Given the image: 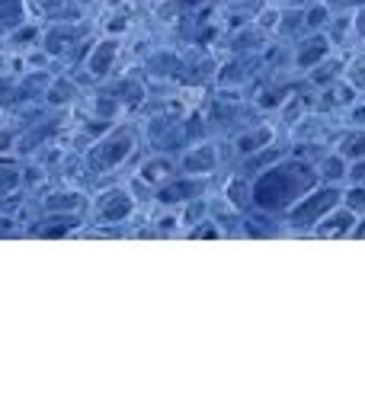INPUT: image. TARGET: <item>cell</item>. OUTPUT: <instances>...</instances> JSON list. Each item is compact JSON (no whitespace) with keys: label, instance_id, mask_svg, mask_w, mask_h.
<instances>
[{"label":"cell","instance_id":"obj_1","mask_svg":"<svg viewBox=\"0 0 365 397\" xmlns=\"http://www.w3.org/2000/svg\"><path fill=\"white\" fill-rule=\"evenodd\" d=\"M314 180H317V176L304 164L273 167V170L263 173L257 180V186H253V202H257L259 209H269V211L285 209L295 195L308 193V189L314 186Z\"/></svg>","mask_w":365,"mask_h":397},{"label":"cell","instance_id":"obj_2","mask_svg":"<svg viewBox=\"0 0 365 397\" xmlns=\"http://www.w3.org/2000/svg\"><path fill=\"white\" fill-rule=\"evenodd\" d=\"M336 199H340L336 189H320V193L308 195L301 205L292 209V225L308 228V225H314V221H320V215H327V211L336 205Z\"/></svg>","mask_w":365,"mask_h":397},{"label":"cell","instance_id":"obj_3","mask_svg":"<svg viewBox=\"0 0 365 397\" xmlns=\"http://www.w3.org/2000/svg\"><path fill=\"white\" fill-rule=\"evenodd\" d=\"M131 151V132H115V135H109L103 144H96V151H93V164L99 167V170H113L115 164H122V160L129 158Z\"/></svg>","mask_w":365,"mask_h":397},{"label":"cell","instance_id":"obj_4","mask_svg":"<svg viewBox=\"0 0 365 397\" xmlns=\"http://www.w3.org/2000/svg\"><path fill=\"white\" fill-rule=\"evenodd\" d=\"M131 215V199L125 193H106V199L99 202V218L103 221H125Z\"/></svg>","mask_w":365,"mask_h":397},{"label":"cell","instance_id":"obj_5","mask_svg":"<svg viewBox=\"0 0 365 397\" xmlns=\"http://www.w3.org/2000/svg\"><path fill=\"white\" fill-rule=\"evenodd\" d=\"M115 52H119V42H115V39H106V42H103V46L96 48V52L90 55V61H87V64H90V71L96 77H103L106 74L109 68H113V58H115Z\"/></svg>","mask_w":365,"mask_h":397},{"label":"cell","instance_id":"obj_6","mask_svg":"<svg viewBox=\"0 0 365 397\" xmlns=\"http://www.w3.org/2000/svg\"><path fill=\"white\" fill-rule=\"evenodd\" d=\"M202 193V183H192V180H180V183H167V186H160V202H182V199H189V195H199Z\"/></svg>","mask_w":365,"mask_h":397},{"label":"cell","instance_id":"obj_7","mask_svg":"<svg viewBox=\"0 0 365 397\" xmlns=\"http://www.w3.org/2000/svg\"><path fill=\"white\" fill-rule=\"evenodd\" d=\"M186 170H192V173H208V170H215V148L212 144H202V148H196L192 154H186Z\"/></svg>","mask_w":365,"mask_h":397},{"label":"cell","instance_id":"obj_8","mask_svg":"<svg viewBox=\"0 0 365 397\" xmlns=\"http://www.w3.org/2000/svg\"><path fill=\"white\" fill-rule=\"evenodd\" d=\"M324 55H327V39L324 36L308 39V46L298 52V64H301V68H311V64H317Z\"/></svg>","mask_w":365,"mask_h":397},{"label":"cell","instance_id":"obj_9","mask_svg":"<svg viewBox=\"0 0 365 397\" xmlns=\"http://www.w3.org/2000/svg\"><path fill=\"white\" fill-rule=\"evenodd\" d=\"M23 23V4L20 0H0V29H16Z\"/></svg>","mask_w":365,"mask_h":397},{"label":"cell","instance_id":"obj_10","mask_svg":"<svg viewBox=\"0 0 365 397\" xmlns=\"http://www.w3.org/2000/svg\"><path fill=\"white\" fill-rule=\"evenodd\" d=\"M269 141H273V132H269V128H259V132H250V135L237 138V151H241V154H253V151L266 148Z\"/></svg>","mask_w":365,"mask_h":397},{"label":"cell","instance_id":"obj_11","mask_svg":"<svg viewBox=\"0 0 365 397\" xmlns=\"http://www.w3.org/2000/svg\"><path fill=\"white\" fill-rule=\"evenodd\" d=\"M350 225H352V215L350 211H340V215H334L330 221H324V225L317 228L324 237H330V234H343V231H350Z\"/></svg>","mask_w":365,"mask_h":397},{"label":"cell","instance_id":"obj_12","mask_svg":"<svg viewBox=\"0 0 365 397\" xmlns=\"http://www.w3.org/2000/svg\"><path fill=\"white\" fill-rule=\"evenodd\" d=\"M170 173V164L167 160H151V164L141 170V180L145 183H154V180H160V176H167Z\"/></svg>","mask_w":365,"mask_h":397},{"label":"cell","instance_id":"obj_13","mask_svg":"<svg viewBox=\"0 0 365 397\" xmlns=\"http://www.w3.org/2000/svg\"><path fill=\"white\" fill-rule=\"evenodd\" d=\"M48 209H77L80 205V199H77L74 193H55V195H48Z\"/></svg>","mask_w":365,"mask_h":397},{"label":"cell","instance_id":"obj_14","mask_svg":"<svg viewBox=\"0 0 365 397\" xmlns=\"http://www.w3.org/2000/svg\"><path fill=\"white\" fill-rule=\"evenodd\" d=\"M71 97H74V83H68V81H58L52 87V93H48V99H52V103H68Z\"/></svg>","mask_w":365,"mask_h":397},{"label":"cell","instance_id":"obj_15","mask_svg":"<svg viewBox=\"0 0 365 397\" xmlns=\"http://www.w3.org/2000/svg\"><path fill=\"white\" fill-rule=\"evenodd\" d=\"M55 221H58V225H52V228H42V231H38V234H42V237H58V234H68L71 231V228H74L77 225V221H74V218H55Z\"/></svg>","mask_w":365,"mask_h":397},{"label":"cell","instance_id":"obj_16","mask_svg":"<svg viewBox=\"0 0 365 397\" xmlns=\"http://www.w3.org/2000/svg\"><path fill=\"white\" fill-rule=\"evenodd\" d=\"M343 154H350V158H365V135H352L350 141L343 144Z\"/></svg>","mask_w":365,"mask_h":397},{"label":"cell","instance_id":"obj_17","mask_svg":"<svg viewBox=\"0 0 365 397\" xmlns=\"http://www.w3.org/2000/svg\"><path fill=\"white\" fill-rule=\"evenodd\" d=\"M20 183V173L13 167H0V189H13Z\"/></svg>","mask_w":365,"mask_h":397},{"label":"cell","instance_id":"obj_18","mask_svg":"<svg viewBox=\"0 0 365 397\" xmlns=\"http://www.w3.org/2000/svg\"><path fill=\"white\" fill-rule=\"evenodd\" d=\"M324 176H327V180H336V176H343V160H340V158H330L327 164H324Z\"/></svg>","mask_w":365,"mask_h":397},{"label":"cell","instance_id":"obj_19","mask_svg":"<svg viewBox=\"0 0 365 397\" xmlns=\"http://www.w3.org/2000/svg\"><path fill=\"white\" fill-rule=\"evenodd\" d=\"M346 202H350V209H365V189H352L350 195H346Z\"/></svg>","mask_w":365,"mask_h":397},{"label":"cell","instance_id":"obj_20","mask_svg":"<svg viewBox=\"0 0 365 397\" xmlns=\"http://www.w3.org/2000/svg\"><path fill=\"white\" fill-rule=\"evenodd\" d=\"M13 99V83L7 77H0V103H10Z\"/></svg>","mask_w":365,"mask_h":397},{"label":"cell","instance_id":"obj_21","mask_svg":"<svg viewBox=\"0 0 365 397\" xmlns=\"http://www.w3.org/2000/svg\"><path fill=\"white\" fill-rule=\"evenodd\" d=\"M324 20H327V10L324 7H314L311 13H308V26H320Z\"/></svg>","mask_w":365,"mask_h":397},{"label":"cell","instance_id":"obj_22","mask_svg":"<svg viewBox=\"0 0 365 397\" xmlns=\"http://www.w3.org/2000/svg\"><path fill=\"white\" fill-rule=\"evenodd\" d=\"M228 193H231V199H234V202H243V199H247V189H243L241 183H231Z\"/></svg>","mask_w":365,"mask_h":397},{"label":"cell","instance_id":"obj_23","mask_svg":"<svg viewBox=\"0 0 365 397\" xmlns=\"http://www.w3.org/2000/svg\"><path fill=\"white\" fill-rule=\"evenodd\" d=\"M192 237H218V228H215V225H202V228L192 231Z\"/></svg>","mask_w":365,"mask_h":397},{"label":"cell","instance_id":"obj_24","mask_svg":"<svg viewBox=\"0 0 365 397\" xmlns=\"http://www.w3.org/2000/svg\"><path fill=\"white\" fill-rule=\"evenodd\" d=\"M196 4H202V0H173L170 10H189V7H196Z\"/></svg>","mask_w":365,"mask_h":397},{"label":"cell","instance_id":"obj_25","mask_svg":"<svg viewBox=\"0 0 365 397\" xmlns=\"http://www.w3.org/2000/svg\"><path fill=\"white\" fill-rule=\"evenodd\" d=\"M113 106H115L113 99H99V116H103V119H106V116L113 113Z\"/></svg>","mask_w":365,"mask_h":397},{"label":"cell","instance_id":"obj_26","mask_svg":"<svg viewBox=\"0 0 365 397\" xmlns=\"http://www.w3.org/2000/svg\"><path fill=\"white\" fill-rule=\"evenodd\" d=\"M352 180H365V160L356 167V170H352Z\"/></svg>","mask_w":365,"mask_h":397},{"label":"cell","instance_id":"obj_27","mask_svg":"<svg viewBox=\"0 0 365 397\" xmlns=\"http://www.w3.org/2000/svg\"><path fill=\"white\" fill-rule=\"evenodd\" d=\"M10 141H13V135H7V132H3V135H0V151H7Z\"/></svg>","mask_w":365,"mask_h":397},{"label":"cell","instance_id":"obj_28","mask_svg":"<svg viewBox=\"0 0 365 397\" xmlns=\"http://www.w3.org/2000/svg\"><path fill=\"white\" fill-rule=\"evenodd\" d=\"M199 215H202V205H189V221L192 218H199Z\"/></svg>","mask_w":365,"mask_h":397},{"label":"cell","instance_id":"obj_29","mask_svg":"<svg viewBox=\"0 0 365 397\" xmlns=\"http://www.w3.org/2000/svg\"><path fill=\"white\" fill-rule=\"evenodd\" d=\"M295 4H304V0H295Z\"/></svg>","mask_w":365,"mask_h":397}]
</instances>
